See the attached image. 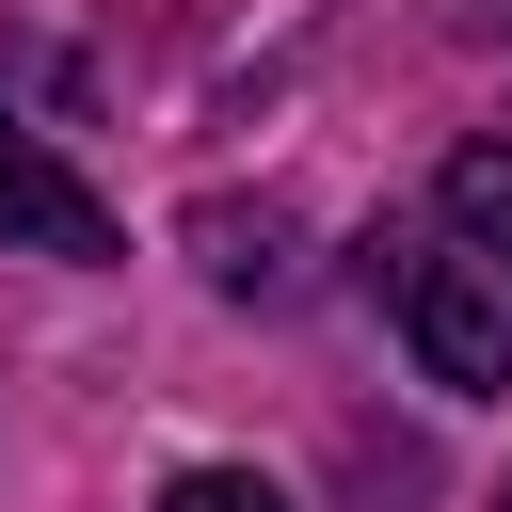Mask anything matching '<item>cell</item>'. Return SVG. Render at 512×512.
I'll return each mask as SVG.
<instances>
[{
	"mask_svg": "<svg viewBox=\"0 0 512 512\" xmlns=\"http://www.w3.org/2000/svg\"><path fill=\"white\" fill-rule=\"evenodd\" d=\"M368 288H384V320H400L416 384H448V400H496V384H512V304L480 288V256H448V240L384 224V240H368Z\"/></svg>",
	"mask_w": 512,
	"mask_h": 512,
	"instance_id": "obj_1",
	"label": "cell"
},
{
	"mask_svg": "<svg viewBox=\"0 0 512 512\" xmlns=\"http://www.w3.org/2000/svg\"><path fill=\"white\" fill-rule=\"evenodd\" d=\"M0 240H32V256H128V240H112V208H96V192H80L16 112H0Z\"/></svg>",
	"mask_w": 512,
	"mask_h": 512,
	"instance_id": "obj_2",
	"label": "cell"
},
{
	"mask_svg": "<svg viewBox=\"0 0 512 512\" xmlns=\"http://www.w3.org/2000/svg\"><path fill=\"white\" fill-rule=\"evenodd\" d=\"M448 224H464L480 288L512 304V144H464V160H448Z\"/></svg>",
	"mask_w": 512,
	"mask_h": 512,
	"instance_id": "obj_3",
	"label": "cell"
},
{
	"mask_svg": "<svg viewBox=\"0 0 512 512\" xmlns=\"http://www.w3.org/2000/svg\"><path fill=\"white\" fill-rule=\"evenodd\" d=\"M192 240L224 288H288V208H192Z\"/></svg>",
	"mask_w": 512,
	"mask_h": 512,
	"instance_id": "obj_4",
	"label": "cell"
},
{
	"mask_svg": "<svg viewBox=\"0 0 512 512\" xmlns=\"http://www.w3.org/2000/svg\"><path fill=\"white\" fill-rule=\"evenodd\" d=\"M160 512H288L256 464H192V480H160Z\"/></svg>",
	"mask_w": 512,
	"mask_h": 512,
	"instance_id": "obj_5",
	"label": "cell"
},
{
	"mask_svg": "<svg viewBox=\"0 0 512 512\" xmlns=\"http://www.w3.org/2000/svg\"><path fill=\"white\" fill-rule=\"evenodd\" d=\"M496 512H512V496H496Z\"/></svg>",
	"mask_w": 512,
	"mask_h": 512,
	"instance_id": "obj_6",
	"label": "cell"
}]
</instances>
